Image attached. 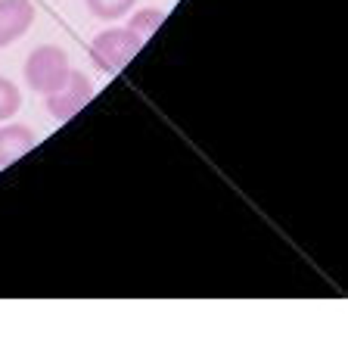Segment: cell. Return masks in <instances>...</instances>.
Wrapping results in <instances>:
<instances>
[{
	"label": "cell",
	"instance_id": "6da1fadb",
	"mask_svg": "<svg viewBox=\"0 0 348 361\" xmlns=\"http://www.w3.org/2000/svg\"><path fill=\"white\" fill-rule=\"evenodd\" d=\"M72 72L69 66V54L56 44H41L32 50V56L25 59V81L28 87L37 94L47 97L50 90H56L66 81V75Z\"/></svg>",
	"mask_w": 348,
	"mask_h": 361
},
{
	"label": "cell",
	"instance_id": "7a4b0ae2",
	"mask_svg": "<svg viewBox=\"0 0 348 361\" xmlns=\"http://www.w3.org/2000/svg\"><path fill=\"white\" fill-rule=\"evenodd\" d=\"M140 47H143V41L131 28H106V32H100L94 37V44H90V59H94L103 72L116 75L140 54Z\"/></svg>",
	"mask_w": 348,
	"mask_h": 361
},
{
	"label": "cell",
	"instance_id": "3957f363",
	"mask_svg": "<svg viewBox=\"0 0 348 361\" xmlns=\"http://www.w3.org/2000/svg\"><path fill=\"white\" fill-rule=\"evenodd\" d=\"M90 100H94V85H90V78L85 72H75L72 69L69 75H66L63 85L47 94V109H50L53 118L66 122V118L78 116V112L85 109Z\"/></svg>",
	"mask_w": 348,
	"mask_h": 361
},
{
	"label": "cell",
	"instance_id": "277c9868",
	"mask_svg": "<svg viewBox=\"0 0 348 361\" xmlns=\"http://www.w3.org/2000/svg\"><path fill=\"white\" fill-rule=\"evenodd\" d=\"M35 22L32 0H0V47H10Z\"/></svg>",
	"mask_w": 348,
	"mask_h": 361
},
{
	"label": "cell",
	"instance_id": "5b68a950",
	"mask_svg": "<svg viewBox=\"0 0 348 361\" xmlns=\"http://www.w3.org/2000/svg\"><path fill=\"white\" fill-rule=\"evenodd\" d=\"M37 137L28 125H4L0 128V165L16 162L28 149H35Z\"/></svg>",
	"mask_w": 348,
	"mask_h": 361
},
{
	"label": "cell",
	"instance_id": "8992f818",
	"mask_svg": "<svg viewBox=\"0 0 348 361\" xmlns=\"http://www.w3.org/2000/svg\"><path fill=\"white\" fill-rule=\"evenodd\" d=\"M165 22V13L162 10H156V6H147V10H137L131 16V22H128V28H131L134 35L140 37V41H149L156 32H159V25Z\"/></svg>",
	"mask_w": 348,
	"mask_h": 361
},
{
	"label": "cell",
	"instance_id": "52a82bcc",
	"mask_svg": "<svg viewBox=\"0 0 348 361\" xmlns=\"http://www.w3.org/2000/svg\"><path fill=\"white\" fill-rule=\"evenodd\" d=\"M85 4H87L90 16L109 22V19H122L137 0H85Z\"/></svg>",
	"mask_w": 348,
	"mask_h": 361
},
{
	"label": "cell",
	"instance_id": "ba28073f",
	"mask_svg": "<svg viewBox=\"0 0 348 361\" xmlns=\"http://www.w3.org/2000/svg\"><path fill=\"white\" fill-rule=\"evenodd\" d=\"M19 106H22L19 87L13 85L10 78H4V75H0V122H10V118L19 112Z\"/></svg>",
	"mask_w": 348,
	"mask_h": 361
}]
</instances>
